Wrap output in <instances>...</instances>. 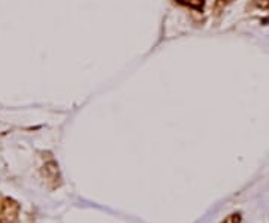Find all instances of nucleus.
<instances>
[{
    "label": "nucleus",
    "instance_id": "nucleus-1",
    "mask_svg": "<svg viewBox=\"0 0 269 223\" xmlns=\"http://www.w3.org/2000/svg\"><path fill=\"white\" fill-rule=\"evenodd\" d=\"M20 213V204L12 198H3L0 201V223H17Z\"/></svg>",
    "mask_w": 269,
    "mask_h": 223
},
{
    "label": "nucleus",
    "instance_id": "nucleus-2",
    "mask_svg": "<svg viewBox=\"0 0 269 223\" xmlns=\"http://www.w3.org/2000/svg\"><path fill=\"white\" fill-rule=\"evenodd\" d=\"M42 174H44L45 180H46L48 183H51V186H52V187H56V186H59V184H60V172H59V165H57L52 159H51L48 163H45Z\"/></svg>",
    "mask_w": 269,
    "mask_h": 223
},
{
    "label": "nucleus",
    "instance_id": "nucleus-3",
    "mask_svg": "<svg viewBox=\"0 0 269 223\" xmlns=\"http://www.w3.org/2000/svg\"><path fill=\"white\" fill-rule=\"evenodd\" d=\"M175 2L190 9H195V11H202L205 5V0H175Z\"/></svg>",
    "mask_w": 269,
    "mask_h": 223
},
{
    "label": "nucleus",
    "instance_id": "nucleus-4",
    "mask_svg": "<svg viewBox=\"0 0 269 223\" xmlns=\"http://www.w3.org/2000/svg\"><path fill=\"white\" fill-rule=\"evenodd\" d=\"M253 5L259 9L269 11V0H253Z\"/></svg>",
    "mask_w": 269,
    "mask_h": 223
},
{
    "label": "nucleus",
    "instance_id": "nucleus-5",
    "mask_svg": "<svg viewBox=\"0 0 269 223\" xmlns=\"http://www.w3.org/2000/svg\"><path fill=\"white\" fill-rule=\"evenodd\" d=\"M223 223H241V216L239 214H230L224 219Z\"/></svg>",
    "mask_w": 269,
    "mask_h": 223
}]
</instances>
